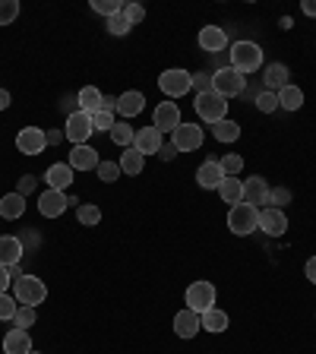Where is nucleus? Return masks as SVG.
<instances>
[{"mask_svg":"<svg viewBox=\"0 0 316 354\" xmlns=\"http://www.w3.org/2000/svg\"><path fill=\"white\" fill-rule=\"evenodd\" d=\"M16 310H19V301H16V297H10L7 291H3V295H0V319H3V323H7V319H13Z\"/></svg>","mask_w":316,"mask_h":354,"instance_id":"41","label":"nucleus"},{"mask_svg":"<svg viewBox=\"0 0 316 354\" xmlns=\"http://www.w3.org/2000/svg\"><path fill=\"white\" fill-rule=\"evenodd\" d=\"M104 29H108V35H118V38H124L127 32L133 29L130 22H127V16L124 13H118V16H108L104 19Z\"/></svg>","mask_w":316,"mask_h":354,"instance_id":"33","label":"nucleus"},{"mask_svg":"<svg viewBox=\"0 0 316 354\" xmlns=\"http://www.w3.org/2000/svg\"><path fill=\"white\" fill-rule=\"evenodd\" d=\"M174 155H177L174 142H162V149H158V158H162V162H171Z\"/></svg>","mask_w":316,"mask_h":354,"instance_id":"47","label":"nucleus"},{"mask_svg":"<svg viewBox=\"0 0 316 354\" xmlns=\"http://www.w3.org/2000/svg\"><path fill=\"white\" fill-rule=\"evenodd\" d=\"M219 165H221V171H225L228 177H237V174H241V168H243V158H241V155L231 152V155H225V158H221Z\"/></svg>","mask_w":316,"mask_h":354,"instance_id":"43","label":"nucleus"},{"mask_svg":"<svg viewBox=\"0 0 316 354\" xmlns=\"http://www.w3.org/2000/svg\"><path fill=\"white\" fill-rule=\"evenodd\" d=\"M92 10H95V13H102L104 19H108V16L124 13V3H120V0H92Z\"/></svg>","mask_w":316,"mask_h":354,"instance_id":"37","label":"nucleus"},{"mask_svg":"<svg viewBox=\"0 0 316 354\" xmlns=\"http://www.w3.org/2000/svg\"><path fill=\"white\" fill-rule=\"evenodd\" d=\"M180 124H184V120H180V108H177V102H162L158 108H155L152 127L158 133H174Z\"/></svg>","mask_w":316,"mask_h":354,"instance_id":"11","label":"nucleus"},{"mask_svg":"<svg viewBox=\"0 0 316 354\" xmlns=\"http://www.w3.org/2000/svg\"><path fill=\"white\" fill-rule=\"evenodd\" d=\"M32 351V339L26 329H10L3 335V354H29Z\"/></svg>","mask_w":316,"mask_h":354,"instance_id":"23","label":"nucleus"},{"mask_svg":"<svg viewBox=\"0 0 316 354\" xmlns=\"http://www.w3.org/2000/svg\"><path fill=\"white\" fill-rule=\"evenodd\" d=\"M243 203H250V206H266L269 203V184H266V177H247L243 180Z\"/></svg>","mask_w":316,"mask_h":354,"instance_id":"15","label":"nucleus"},{"mask_svg":"<svg viewBox=\"0 0 316 354\" xmlns=\"http://www.w3.org/2000/svg\"><path fill=\"white\" fill-rule=\"evenodd\" d=\"M199 48L209 54L225 51V48H228V32L221 29V26H203V29H199Z\"/></svg>","mask_w":316,"mask_h":354,"instance_id":"14","label":"nucleus"},{"mask_svg":"<svg viewBox=\"0 0 316 354\" xmlns=\"http://www.w3.org/2000/svg\"><path fill=\"white\" fill-rule=\"evenodd\" d=\"M259 66H263V48L257 41H234V48H231V70L247 76V73H257Z\"/></svg>","mask_w":316,"mask_h":354,"instance_id":"1","label":"nucleus"},{"mask_svg":"<svg viewBox=\"0 0 316 354\" xmlns=\"http://www.w3.org/2000/svg\"><path fill=\"white\" fill-rule=\"evenodd\" d=\"M196 114L206 124H219V120H225V114H228V98L215 95V92H203V95H196Z\"/></svg>","mask_w":316,"mask_h":354,"instance_id":"5","label":"nucleus"},{"mask_svg":"<svg viewBox=\"0 0 316 354\" xmlns=\"http://www.w3.org/2000/svg\"><path fill=\"white\" fill-rule=\"evenodd\" d=\"M92 118V130H102V133H111V127L118 124L111 111H95V114H89Z\"/></svg>","mask_w":316,"mask_h":354,"instance_id":"38","label":"nucleus"},{"mask_svg":"<svg viewBox=\"0 0 316 354\" xmlns=\"http://www.w3.org/2000/svg\"><path fill=\"white\" fill-rule=\"evenodd\" d=\"M102 92H98L95 86H86L76 92V104H80V111H86V114H95V111H102Z\"/></svg>","mask_w":316,"mask_h":354,"instance_id":"25","label":"nucleus"},{"mask_svg":"<svg viewBox=\"0 0 316 354\" xmlns=\"http://www.w3.org/2000/svg\"><path fill=\"white\" fill-rule=\"evenodd\" d=\"M243 88H247V76H241L237 70L225 66V70H215L212 73V92L221 98H237L243 95Z\"/></svg>","mask_w":316,"mask_h":354,"instance_id":"4","label":"nucleus"},{"mask_svg":"<svg viewBox=\"0 0 316 354\" xmlns=\"http://www.w3.org/2000/svg\"><path fill=\"white\" fill-rule=\"evenodd\" d=\"M199 323H203V329H209V332H225L228 329V313L212 307V310H206V313H199Z\"/></svg>","mask_w":316,"mask_h":354,"instance_id":"29","label":"nucleus"},{"mask_svg":"<svg viewBox=\"0 0 316 354\" xmlns=\"http://www.w3.org/2000/svg\"><path fill=\"white\" fill-rule=\"evenodd\" d=\"M212 136L219 142H234L237 136H241V127H237L234 120L225 118V120H219V124H212Z\"/></svg>","mask_w":316,"mask_h":354,"instance_id":"31","label":"nucleus"},{"mask_svg":"<svg viewBox=\"0 0 316 354\" xmlns=\"http://www.w3.org/2000/svg\"><path fill=\"white\" fill-rule=\"evenodd\" d=\"M16 149L22 155H41L48 149V136H44L41 127H22L16 133Z\"/></svg>","mask_w":316,"mask_h":354,"instance_id":"9","label":"nucleus"},{"mask_svg":"<svg viewBox=\"0 0 316 354\" xmlns=\"http://www.w3.org/2000/svg\"><path fill=\"white\" fill-rule=\"evenodd\" d=\"M76 218H80V225H86V228H95L98 221H102V209L92 206V203H82V206L76 209Z\"/></svg>","mask_w":316,"mask_h":354,"instance_id":"32","label":"nucleus"},{"mask_svg":"<svg viewBox=\"0 0 316 354\" xmlns=\"http://www.w3.org/2000/svg\"><path fill=\"white\" fill-rule=\"evenodd\" d=\"M35 319H38L35 307H19V310H16V317H13V323H16V329H26V332H29L32 326H35Z\"/></svg>","mask_w":316,"mask_h":354,"instance_id":"36","label":"nucleus"},{"mask_svg":"<svg viewBox=\"0 0 316 354\" xmlns=\"http://www.w3.org/2000/svg\"><path fill=\"white\" fill-rule=\"evenodd\" d=\"M44 136H48V146H60L64 142V130H44Z\"/></svg>","mask_w":316,"mask_h":354,"instance_id":"48","label":"nucleus"},{"mask_svg":"<svg viewBox=\"0 0 316 354\" xmlns=\"http://www.w3.org/2000/svg\"><path fill=\"white\" fill-rule=\"evenodd\" d=\"M301 10H304V13H307V16H316V0H304V3H301Z\"/></svg>","mask_w":316,"mask_h":354,"instance_id":"52","label":"nucleus"},{"mask_svg":"<svg viewBox=\"0 0 316 354\" xmlns=\"http://www.w3.org/2000/svg\"><path fill=\"white\" fill-rule=\"evenodd\" d=\"M199 329H203V323H199V313H196V310L184 307V310H180V313L174 317V332L180 335V339H193Z\"/></svg>","mask_w":316,"mask_h":354,"instance_id":"19","label":"nucleus"},{"mask_svg":"<svg viewBox=\"0 0 316 354\" xmlns=\"http://www.w3.org/2000/svg\"><path fill=\"white\" fill-rule=\"evenodd\" d=\"M263 82H266V92H279V88L288 86V66L285 64H269L263 70Z\"/></svg>","mask_w":316,"mask_h":354,"instance_id":"24","label":"nucleus"},{"mask_svg":"<svg viewBox=\"0 0 316 354\" xmlns=\"http://www.w3.org/2000/svg\"><path fill=\"white\" fill-rule=\"evenodd\" d=\"M13 297L19 301V307H38V304H44V297H48V285H44L38 275L26 272L13 281Z\"/></svg>","mask_w":316,"mask_h":354,"instance_id":"2","label":"nucleus"},{"mask_svg":"<svg viewBox=\"0 0 316 354\" xmlns=\"http://www.w3.org/2000/svg\"><path fill=\"white\" fill-rule=\"evenodd\" d=\"M225 177H228V174L221 171V165L209 158V162H203V165H199V171H196V184L203 187V190H219V187H221V180H225Z\"/></svg>","mask_w":316,"mask_h":354,"instance_id":"16","label":"nucleus"},{"mask_svg":"<svg viewBox=\"0 0 316 354\" xmlns=\"http://www.w3.org/2000/svg\"><path fill=\"white\" fill-rule=\"evenodd\" d=\"M304 275H307V279L316 285V257H310V259H307V266H304Z\"/></svg>","mask_w":316,"mask_h":354,"instance_id":"49","label":"nucleus"},{"mask_svg":"<svg viewBox=\"0 0 316 354\" xmlns=\"http://www.w3.org/2000/svg\"><path fill=\"white\" fill-rule=\"evenodd\" d=\"M120 171H124V174H142V168H146V155H142V152H136V149H127V152L124 155H120Z\"/></svg>","mask_w":316,"mask_h":354,"instance_id":"27","label":"nucleus"},{"mask_svg":"<svg viewBox=\"0 0 316 354\" xmlns=\"http://www.w3.org/2000/svg\"><path fill=\"white\" fill-rule=\"evenodd\" d=\"M142 108H146V95L142 92H124V95H118V114L120 118H136V114H142Z\"/></svg>","mask_w":316,"mask_h":354,"instance_id":"22","label":"nucleus"},{"mask_svg":"<svg viewBox=\"0 0 316 354\" xmlns=\"http://www.w3.org/2000/svg\"><path fill=\"white\" fill-rule=\"evenodd\" d=\"M98 162H102V158H98V152L92 146H73V152H70V168L73 171H95L98 168Z\"/></svg>","mask_w":316,"mask_h":354,"instance_id":"18","label":"nucleus"},{"mask_svg":"<svg viewBox=\"0 0 316 354\" xmlns=\"http://www.w3.org/2000/svg\"><path fill=\"white\" fill-rule=\"evenodd\" d=\"M133 136H136V133H133V127L127 124V120H118V124L111 127V140L118 142V146H130Z\"/></svg>","mask_w":316,"mask_h":354,"instance_id":"34","label":"nucleus"},{"mask_svg":"<svg viewBox=\"0 0 316 354\" xmlns=\"http://www.w3.org/2000/svg\"><path fill=\"white\" fill-rule=\"evenodd\" d=\"M16 16H19V0H0V26H10Z\"/></svg>","mask_w":316,"mask_h":354,"instance_id":"39","label":"nucleus"},{"mask_svg":"<svg viewBox=\"0 0 316 354\" xmlns=\"http://www.w3.org/2000/svg\"><path fill=\"white\" fill-rule=\"evenodd\" d=\"M124 16L130 26H136V22L146 19V7H140V3H124Z\"/></svg>","mask_w":316,"mask_h":354,"instance_id":"44","label":"nucleus"},{"mask_svg":"<svg viewBox=\"0 0 316 354\" xmlns=\"http://www.w3.org/2000/svg\"><path fill=\"white\" fill-rule=\"evenodd\" d=\"M257 108L263 111V114H272V111H279V95H275V92H259L257 95Z\"/></svg>","mask_w":316,"mask_h":354,"instance_id":"40","label":"nucleus"},{"mask_svg":"<svg viewBox=\"0 0 316 354\" xmlns=\"http://www.w3.org/2000/svg\"><path fill=\"white\" fill-rule=\"evenodd\" d=\"M193 88H196L199 95H203V92H212V76L209 73H193Z\"/></svg>","mask_w":316,"mask_h":354,"instance_id":"45","label":"nucleus"},{"mask_svg":"<svg viewBox=\"0 0 316 354\" xmlns=\"http://www.w3.org/2000/svg\"><path fill=\"white\" fill-rule=\"evenodd\" d=\"M7 285H10V266H0V295L7 291Z\"/></svg>","mask_w":316,"mask_h":354,"instance_id":"50","label":"nucleus"},{"mask_svg":"<svg viewBox=\"0 0 316 354\" xmlns=\"http://www.w3.org/2000/svg\"><path fill=\"white\" fill-rule=\"evenodd\" d=\"M98 177H102L104 184H114V180H118L120 177V165L118 162H98Z\"/></svg>","mask_w":316,"mask_h":354,"instance_id":"42","label":"nucleus"},{"mask_svg":"<svg viewBox=\"0 0 316 354\" xmlns=\"http://www.w3.org/2000/svg\"><path fill=\"white\" fill-rule=\"evenodd\" d=\"M66 209H70V196H66L64 190H48L38 196V212L44 215V218H57V215H64Z\"/></svg>","mask_w":316,"mask_h":354,"instance_id":"10","label":"nucleus"},{"mask_svg":"<svg viewBox=\"0 0 316 354\" xmlns=\"http://www.w3.org/2000/svg\"><path fill=\"white\" fill-rule=\"evenodd\" d=\"M10 108V92L7 88H0V111H7Z\"/></svg>","mask_w":316,"mask_h":354,"instance_id":"53","label":"nucleus"},{"mask_svg":"<svg viewBox=\"0 0 316 354\" xmlns=\"http://www.w3.org/2000/svg\"><path fill=\"white\" fill-rule=\"evenodd\" d=\"M22 253H26V247H22V241L16 234L0 237V266H19Z\"/></svg>","mask_w":316,"mask_h":354,"instance_id":"20","label":"nucleus"},{"mask_svg":"<svg viewBox=\"0 0 316 354\" xmlns=\"http://www.w3.org/2000/svg\"><path fill=\"white\" fill-rule=\"evenodd\" d=\"M44 180H48L51 190H64L66 193V187L73 184V168L64 165V162H57V165H51V168L44 171Z\"/></svg>","mask_w":316,"mask_h":354,"instance_id":"21","label":"nucleus"},{"mask_svg":"<svg viewBox=\"0 0 316 354\" xmlns=\"http://www.w3.org/2000/svg\"><path fill=\"white\" fill-rule=\"evenodd\" d=\"M0 215L3 218H22L26 215V196H19V193H7V196L0 199Z\"/></svg>","mask_w":316,"mask_h":354,"instance_id":"26","label":"nucleus"},{"mask_svg":"<svg viewBox=\"0 0 316 354\" xmlns=\"http://www.w3.org/2000/svg\"><path fill=\"white\" fill-rule=\"evenodd\" d=\"M219 196L225 199V203H231V206L243 203V180H237V177H225L221 187H219Z\"/></svg>","mask_w":316,"mask_h":354,"instance_id":"28","label":"nucleus"},{"mask_svg":"<svg viewBox=\"0 0 316 354\" xmlns=\"http://www.w3.org/2000/svg\"><path fill=\"white\" fill-rule=\"evenodd\" d=\"M259 228V209L250 206V203H237V206H231L228 212V231L237 237L243 234H253V231Z\"/></svg>","mask_w":316,"mask_h":354,"instance_id":"3","label":"nucleus"},{"mask_svg":"<svg viewBox=\"0 0 316 354\" xmlns=\"http://www.w3.org/2000/svg\"><path fill=\"white\" fill-rule=\"evenodd\" d=\"M29 354H38V351H29Z\"/></svg>","mask_w":316,"mask_h":354,"instance_id":"54","label":"nucleus"},{"mask_svg":"<svg viewBox=\"0 0 316 354\" xmlns=\"http://www.w3.org/2000/svg\"><path fill=\"white\" fill-rule=\"evenodd\" d=\"M102 111H111V114H114V111H118V98H114V95H104L102 98Z\"/></svg>","mask_w":316,"mask_h":354,"instance_id":"51","label":"nucleus"},{"mask_svg":"<svg viewBox=\"0 0 316 354\" xmlns=\"http://www.w3.org/2000/svg\"><path fill=\"white\" fill-rule=\"evenodd\" d=\"M288 203H291V190H288V187H269V203H266V206L285 209Z\"/></svg>","mask_w":316,"mask_h":354,"instance_id":"35","label":"nucleus"},{"mask_svg":"<svg viewBox=\"0 0 316 354\" xmlns=\"http://www.w3.org/2000/svg\"><path fill=\"white\" fill-rule=\"evenodd\" d=\"M275 95H279V108H285V111H297L304 104V92L297 86H291V82L285 88H279Z\"/></svg>","mask_w":316,"mask_h":354,"instance_id":"30","label":"nucleus"},{"mask_svg":"<svg viewBox=\"0 0 316 354\" xmlns=\"http://www.w3.org/2000/svg\"><path fill=\"white\" fill-rule=\"evenodd\" d=\"M171 142H174L177 152H193V149L203 146V127L196 124H180L171 133Z\"/></svg>","mask_w":316,"mask_h":354,"instance_id":"12","label":"nucleus"},{"mask_svg":"<svg viewBox=\"0 0 316 354\" xmlns=\"http://www.w3.org/2000/svg\"><path fill=\"white\" fill-rule=\"evenodd\" d=\"M133 149L142 155H158V149H162V133L155 130V127H142V130H136V136H133Z\"/></svg>","mask_w":316,"mask_h":354,"instance_id":"17","label":"nucleus"},{"mask_svg":"<svg viewBox=\"0 0 316 354\" xmlns=\"http://www.w3.org/2000/svg\"><path fill=\"white\" fill-rule=\"evenodd\" d=\"M35 184H38V180H35L32 174H22V177H19V187H16V193H19V196H29V193L35 190Z\"/></svg>","mask_w":316,"mask_h":354,"instance_id":"46","label":"nucleus"},{"mask_svg":"<svg viewBox=\"0 0 316 354\" xmlns=\"http://www.w3.org/2000/svg\"><path fill=\"white\" fill-rule=\"evenodd\" d=\"M187 307L196 310V313H206L215 307V285L212 281H193L187 288Z\"/></svg>","mask_w":316,"mask_h":354,"instance_id":"8","label":"nucleus"},{"mask_svg":"<svg viewBox=\"0 0 316 354\" xmlns=\"http://www.w3.org/2000/svg\"><path fill=\"white\" fill-rule=\"evenodd\" d=\"M259 228H263L269 237H281V234L288 231L285 209H272V206H266L263 212H259Z\"/></svg>","mask_w":316,"mask_h":354,"instance_id":"13","label":"nucleus"},{"mask_svg":"<svg viewBox=\"0 0 316 354\" xmlns=\"http://www.w3.org/2000/svg\"><path fill=\"white\" fill-rule=\"evenodd\" d=\"M158 88H162L168 98H180L187 95L193 88V73H187V70H165L162 76H158Z\"/></svg>","mask_w":316,"mask_h":354,"instance_id":"6","label":"nucleus"},{"mask_svg":"<svg viewBox=\"0 0 316 354\" xmlns=\"http://www.w3.org/2000/svg\"><path fill=\"white\" fill-rule=\"evenodd\" d=\"M92 133H95V130H92V118H89L86 111L66 114V130H64V136L73 142V146H86Z\"/></svg>","mask_w":316,"mask_h":354,"instance_id":"7","label":"nucleus"}]
</instances>
